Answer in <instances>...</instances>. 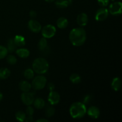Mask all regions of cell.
Here are the masks:
<instances>
[{
  "instance_id": "cell-16",
  "label": "cell",
  "mask_w": 122,
  "mask_h": 122,
  "mask_svg": "<svg viewBox=\"0 0 122 122\" xmlns=\"http://www.w3.org/2000/svg\"><path fill=\"white\" fill-rule=\"evenodd\" d=\"M16 54L19 57L23 58H25L29 56L30 52L27 49L21 48H19L16 50Z\"/></svg>"
},
{
  "instance_id": "cell-2",
  "label": "cell",
  "mask_w": 122,
  "mask_h": 122,
  "mask_svg": "<svg viewBox=\"0 0 122 122\" xmlns=\"http://www.w3.org/2000/svg\"><path fill=\"white\" fill-rule=\"evenodd\" d=\"M86 108L83 102H76L73 103L70 107V114L71 117L75 119L82 118L86 113Z\"/></svg>"
},
{
  "instance_id": "cell-19",
  "label": "cell",
  "mask_w": 122,
  "mask_h": 122,
  "mask_svg": "<svg viewBox=\"0 0 122 122\" xmlns=\"http://www.w3.org/2000/svg\"><path fill=\"white\" fill-rule=\"evenodd\" d=\"M70 2L69 0H57L56 1V7L58 8H61V9H63V8H66L69 5Z\"/></svg>"
},
{
  "instance_id": "cell-35",
  "label": "cell",
  "mask_w": 122,
  "mask_h": 122,
  "mask_svg": "<svg viewBox=\"0 0 122 122\" xmlns=\"http://www.w3.org/2000/svg\"><path fill=\"white\" fill-rule=\"evenodd\" d=\"M37 122H48V120L46 119H40L36 120Z\"/></svg>"
},
{
  "instance_id": "cell-7",
  "label": "cell",
  "mask_w": 122,
  "mask_h": 122,
  "mask_svg": "<svg viewBox=\"0 0 122 122\" xmlns=\"http://www.w3.org/2000/svg\"><path fill=\"white\" fill-rule=\"evenodd\" d=\"M21 100L24 104L26 106H30L33 104L35 100L33 93L29 92H23L21 95Z\"/></svg>"
},
{
  "instance_id": "cell-33",
  "label": "cell",
  "mask_w": 122,
  "mask_h": 122,
  "mask_svg": "<svg viewBox=\"0 0 122 122\" xmlns=\"http://www.w3.org/2000/svg\"><path fill=\"white\" fill-rule=\"evenodd\" d=\"M48 88L50 90V91H52L55 88V85L53 83H50L48 85Z\"/></svg>"
},
{
  "instance_id": "cell-26",
  "label": "cell",
  "mask_w": 122,
  "mask_h": 122,
  "mask_svg": "<svg viewBox=\"0 0 122 122\" xmlns=\"http://www.w3.org/2000/svg\"><path fill=\"white\" fill-rule=\"evenodd\" d=\"M55 113V108L54 107L51 106H49L46 107L45 110V116L47 117H51Z\"/></svg>"
},
{
  "instance_id": "cell-1",
  "label": "cell",
  "mask_w": 122,
  "mask_h": 122,
  "mask_svg": "<svg viewBox=\"0 0 122 122\" xmlns=\"http://www.w3.org/2000/svg\"><path fill=\"white\" fill-rule=\"evenodd\" d=\"M69 39L74 46H80L84 44L86 39L85 30L82 27H77L71 30L69 34Z\"/></svg>"
},
{
  "instance_id": "cell-29",
  "label": "cell",
  "mask_w": 122,
  "mask_h": 122,
  "mask_svg": "<svg viewBox=\"0 0 122 122\" xmlns=\"http://www.w3.org/2000/svg\"><path fill=\"white\" fill-rule=\"evenodd\" d=\"M92 100V96L91 95H86L85 96L83 100V104H89Z\"/></svg>"
},
{
  "instance_id": "cell-22",
  "label": "cell",
  "mask_w": 122,
  "mask_h": 122,
  "mask_svg": "<svg viewBox=\"0 0 122 122\" xmlns=\"http://www.w3.org/2000/svg\"><path fill=\"white\" fill-rule=\"evenodd\" d=\"M38 47L40 51H44L46 49V48L47 47V41H46V38L43 37L39 40V42H38Z\"/></svg>"
},
{
  "instance_id": "cell-5",
  "label": "cell",
  "mask_w": 122,
  "mask_h": 122,
  "mask_svg": "<svg viewBox=\"0 0 122 122\" xmlns=\"http://www.w3.org/2000/svg\"><path fill=\"white\" fill-rule=\"evenodd\" d=\"M42 35L44 38L48 39L51 38L56 33V28L52 25H47L44 26L42 29Z\"/></svg>"
},
{
  "instance_id": "cell-6",
  "label": "cell",
  "mask_w": 122,
  "mask_h": 122,
  "mask_svg": "<svg viewBox=\"0 0 122 122\" xmlns=\"http://www.w3.org/2000/svg\"><path fill=\"white\" fill-rule=\"evenodd\" d=\"M122 4L120 1L114 2L111 4L108 8V12L113 15H120L122 13Z\"/></svg>"
},
{
  "instance_id": "cell-8",
  "label": "cell",
  "mask_w": 122,
  "mask_h": 122,
  "mask_svg": "<svg viewBox=\"0 0 122 122\" xmlns=\"http://www.w3.org/2000/svg\"><path fill=\"white\" fill-rule=\"evenodd\" d=\"M108 10L105 7H102L97 10L95 15V19L98 21H102L106 20L108 15Z\"/></svg>"
},
{
  "instance_id": "cell-21",
  "label": "cell",
  "mask_w": 122,
  "mask_h": 122,
  "mask_svg": "<svg viewBox=\"0 0 122 122\" xmlns=\"http://www.w3.org/2000/svg\"><path fill=\"white\" fill-rule=\"evenodd\" d=\"M7 50H8V52H13L16 49V45H15L13 39H10L7 42Z\"/></svg>"
},
{
  "instance_id": "cell-3",
  "label": "cell",
  "mask_w": 122,
  "mask_h": 122,
  "mask_svg": "<svg viewBox=\"0 0 122 122\" xmlns=\"http://www.w3.org/2000/svg\"><path fill=\"white\" fill-rule=\"evenodd\" d=\"M32 69L34 72L39 75H42L47 72L49 69V64L44 58H37L32 63Z\"/></svg>"
},
{
  "instance_id": "cell-13",
  "label": "cell",
  "mask_w": 122,
  "mask_h": 122,
  "mask_svg": "<svg viewBox=\"0 0 122 122\" xmlns=\"http://www.w3.org/2000/svg\"><path fill=\"white\" fill-rule=\"evenodd\" d=\"M13 41L15 45L18 47H23L26 44L25 38L21 35H16L13 39Z\"/></svg>"
},
{
  "instance_id": "cell-18",
  "label": "cell",
  "mask_w": 122,
  "mask_h": 122,
  "mask_svg": "<svg viewBox=\"0 0 122 122\" xmlns=\"http://www.w3.org/2000/svg\"><path fill=\"white\" fill-rule=\"evenodd\" d=\"M33 104H34L35 107L37 109H42V108H44V107L45 106V101L41 98L35 99Z\"/></svg>"
},
{
  "instance_id": "cell-14",
  "label": "cell",
  "mask_w": 122,
  "mask_h": 122,
  "mask_svg": "<svg viewBox=\"0 0 122 122\" xmlns=\"http://www.w3.org/2000/svg\"><path fill=\"white\" fill-rule=\"evenodd\" d=\"M122 82L119 77H116L113 79L112 82V88L115 91H118L121 88Z\"/></svg>"
},
{
  "instance_id": "cell-24",
  "label": "cell",
  "mask_w": 122,
  "mask_h": 122,
  "mask_svg": "<svg viewBox=\"0 0 122 122\" xmlns=\"http://www.w3.org/2000/svg\"><path fill=\"white\" fill-rule=\"evenodd\" d=\"M24 76L27 79H31L34 76V71L33 69H27L24 71Z\"/></svg>"
},
{
  "instance_id": "cell-4",
  "label": "cell",
  "mask_w": 122,
  "mask_h": 122,
  "mask_svg": "<svg viewBox=\"0 0 122 122\" xmlns=\"http://www.w3.org/2000/svg\"><path fill=\"white\" fill-rule=\"evenodd\" d=\"M46 83V79L42 75H39L35 77L32 82V86L35 90H41L45 88Z\"/></svg>"
},
{
  "instance_id": "cell-10",
  "label": "cell",
  "mask_w": 122,
  "mask_h": 122,
  "mask_svg": "<svg viewBox=\"0 0 122 122\" xmlns=\"http://www.w3.org/2000/svg\"><path fill=\"white\" fill-rule=\"evenodd\" d=\"M48 102L51 105H56L60 101V96L59 94L56 91H50L48 97Z\"/></svg>"
},
{
  "instance_id": "cell-20",
  "label": "cell",
  "mask_w": 122,
  "mask_h": 122,
  "mask_svg": "<svg viewBox=\"0 0 122 122\" xmlns=\"http://www.w3.org/2000/svg\"><path fill=\"white\" fill-rule=\"evenodd\" d=\"M11 72L7 68L4 67L0 69V79H6L10 76Z\"/></svg>"
},
{
  "instance_id": "cell-23",
  "label": "cell",
  "mask_w": 122,
  "mask_h": 122,
  "mask_svg": "<svg viewBox=\"0 0 122 122\" xmlns=\"http://www.w3.org/2000/svg\"><path fill=\"white\" fill-rule=\"evenodd\" d=\"M70 81L74 84H78L81 82V77L78 74L73 73L70 76Z\"/></svg>"
},
{
  "instance_id": "cell-38",
  "label": "cell",
  "mask_w": 122,
  "mask_h": 122,
  "mask_svg": "<svg viewBox=\"0 0 122 122\" xmlns=\"http://www.w3.org/2000/svg\"><path fill=\"white\" fill-rule=\"evenodd\" d=\"M69 1H70V2H71V1H72V0H69Z\"/></svg>"
},
{
  "instance_id": "cell-17",
  "label": "cell",
  "mask_w": 122,
  "mask_h": 122,
  "mask_svg": "<svg viewBox=\"0 0 122 122\" xmlns=\"http://www.w3.org/2000/svg\"><path fill=\"white\" fill-rule=\"evenodd\" d=\"M69 25L67 19L65 17H60L57 21V26L60 29H65Z\"/></svg>"
},
{
  "instance_id": "cell-39",
  "label": "cell",
  "mask_w": 122,
  "mask_h": 122,
  "mask_svg": "<svg viewBox=\"0 0 122 122\" xmlns=\"http://www.w3.org/2000/svg\"><path fill=\"white\" fill-rule=\"evenodd\" d=\"M111 1H115V0H111Z\"/></svg>"
},
{
  "instance_id": "cell-25",
  "label": "cell",
  "mask_w": 122,
  "mask_h": 122,
  "mask_svg": "<svg viewBox=\"0 0 122 122\" xmlns=\"http://www.w3.org/2000/svg\"><path fill=\"white\" fill-rule=\"evenodd\" d=\"M26 117V114L24 112L19 111L15 114V119L19 122H25Z\"/></svg>"
},
{
  "instance_id": "cell-34",
  "label": "cell",
  "mask_w": 122,
  "mask_h": 122,
  "mask_svg": "<svg viewBox=\"0 0 122 122\" xmlns=\"http://www.w3.org/2000/svg\"><path fill=\"white\" fill-rule=\"evenodd\" d=\"M25 121L26 122H31L33 121V117H32V116H28V117H26Z\"/></svg>"
},
{
  "instance_id": "cell-27",
  "label": "cell",
  "mask_w": 122,
  "mask_h": 122,
  "mask_svg": "<svg viewBox=\"0 0 122 122\" xmlns=\"http://www.w3.org/2000/svg\"><path fill=\"white\" fill-rule=\"evenodd\" d=\"M7 54H8V50L7 48L0 45V60L3 59L5 57H7Z\"/></svg>"
},
{
  "instance_id": "cell-32",
  "label": "cell",
  "mask_w": 122,
  "mask_h": 122,
  "mask_svg": "<svg viewBox=\"0 0 122 122\" xmlns=\"http://www.w3.org/2000/svg\"><path fill=\"white\" fill-rule=\"evenodd\" d=\"M29 15L31 18H35L37 15V13L35 11L32 10L30 11Z\"/></svg>"
},
{
  "instance_id": "cell-12",
  "label": "cell",
  "mask_w": 122,
  "mask_h": 122,
  "mask_svg": "<svg viewBox=\"0 0 122 122\" xmlns=\"http://www.w3.org/2000/svg\"><path fill=\"white\" fill-rule=\"evenodd\" d=\"M88 22V17L86 14L84 13H81L77 17V23L79 26L83 27L86 26Z\"/></svg>"
},
{
  "instance_id": "cell-9",
  "label": "cell",
  "mask_w": 122,
  "mask_h": 122,
  "mask_svg": "<svg viewBox=\"0 0 122 122\" xmlns=\"http://www.w3.org/2000/svg\"><path fill=\"white\" fill-rule=\"evenodd\" d=\"M28 27L32 32L34 33H38L41 30L42 26L38 21L31 19L28 22Z\"/></svg>"
},
{
  "instance_id": "cell-37",
  "label": "cell",
  "mask_w": 122,
  "mask_h": 122,
  "mask_svg": "<svg viewBox=\"0 0 122 122\" xmlns=\"http://www.w3.org/2000/svg\"><path fill=\"white\" fill-rule=\"evenodd\" d=\"M54 1L55 0H45V1H46V2H52Z\"/></svg>"
},
{
  "instance_id": "cell-15",
  "label": "cell",
  "mask_w": 122,
  "mask_h": 122,
  "mask_svg": "<svg viewBox=\"0 0 122 122\" xmlns=\"http://www.w3.org/2000/svg\"><path fill=\"white\" fill-rule=\"evenodd\" d=\"M32 88V85L29 82L26 81H23L19 83V88L23 92H29Z\"/></svg>"
},
{
  "instance_id": "cell-11",
  "label": "cell",
  "mask_w": 122,
  "mask_h": 122,
  "mask_svg": "<svg viewBox=\"0 0 122 122\" xmlns=\"http://www.w3.org/2000/svg\"><path fill=\"white\" fill-rule=\"evenodd\" d=\"M86 113L88 116L92 119H98L100 115V110L96 106H91L89 107Z\"/></svg>"
},
{
  "instance_id": "cell-36",
  "label": "cell",
  "mask_w": 122,
  "mask_h": 122,
  "mask_svg": "<svg viewBox=\"0 0 122 122\" xmlns=\"http://www.w3.org/2000/svg\"><path fill=\"white\" fill-rule=\"evenodd\" d=\"M2 98H3V95H2V93L0 92V101L2 100Z\"/></svg>"
},
{
  "instance_id": "cell-31",
  "label": "cell",
  "mask_w": 122,
  "mask_h": 122,
  "mask_svg": "<svg viewBox=\"0 0 122 122\" xmlns=\"http://www.w3.org/2000/svg\"><path fill=\"white\" fill-rule=\"evenodd\" d=\"M26 113L27 116H32L33 114V113H34V110H33V108L32 107H30V106H28V107L26 108Z\"/></svg>"
},
{
  "instance_id": "cell-30",
  "label": "cell",
  "mask_w": 122,
  "mask_h": 122,
  "mask_svg": "<svg viewBox=\"0 0 122 122\" xmlns=\"http://www.w3.org/2000/svg\"><path fill=\"white\" fill-rule=\"evenodd\" d=\"M98 3L101 7H106L109 3V0H98Z\"/></svg>"
},
{
  "instance_id": "cell-28",
  "label": "cell",
  "mask_w": 122,
  "mask_h": 122,
  "mask_svg": "<svg viewBox=\"0 0 122 122\" xmlns=\"http://www.w3.org/2000/svg\"><path fill=\"white\" fill-rule=\"evenodd\" d=\"M7 61L10 64L14 65V64H16L17 58L14 56H13V55H9V56H7Z\"/></svg>"
}]
</instances>
